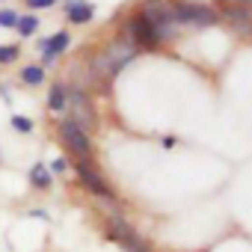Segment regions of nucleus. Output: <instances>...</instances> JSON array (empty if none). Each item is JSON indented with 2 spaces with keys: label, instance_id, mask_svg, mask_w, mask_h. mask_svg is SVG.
Listing matches in <instances>:
<instances>
[{
  "label": "nucleus",
  "instance_id": "20e7f679",
  "mask_svg": "<svg viewBox=\"0 0 252 252\" xmlns=\"http://www.w3.org/2000/svg\"><path fill=\"white\" fill-rule=\"evenodd\" d=\"M172 15L178 27H211L217 24V9L208 3H199V0H169Z\"/></svg>",
  "mask_w": 252,
  "mask_h": 252
},
{
  "label": "nucleus",
  "instance_id": "393cba45",
  "mask_svg": "<svg viewBox=\"0 0 252 252\" xmlns=\"http://www.w3.org/2000/svg\"><path fill=\"white\" fill-rule=\"evenodd\" d=\"M0 163H3V155H0Z\"/></svg>",
  "mask_w": 252,
  "mask_h": 252
},
{
  "label": "nucleus",
  "instance_id": "4468645a",
  "mask_svg": "<svg viewBox=\"0 0 252 252\" xmlns=\"http://www.w3.org/2000/svg\"><path fill=\"white\" fill-rule=\"evenodd\" d=\"M42 30V18L36 12H21L18 18V27H15V36L18 42H27V39H36V33Z\"/></svg>",
  "mask_w": 252,
  "mask_h": 252
},
{
  "label": "nucleus",
  "instance_id": "6e6552de",
  "mask_svg": "<svg viewBox=\"0 0 252 252\" xmlns=\"http://www.w3.org/2000/svg\"><path fill=\"white\" fill-rule=\"evenodd\" d=\"M71 48V33L68 30H57V33H51V36H39L36 39V51H39V65L48 71V68H54L57 63H60V57L65 54Z\"/></svg>",
  "mask_w": 252,
  "mask_h": 252
},
{
  "label": "nucleus",
  "instance_id": "412c9836",
  "mask_svg": "<svg viewBox=\"0 0 252 252\" xmlns=\"http://www.w3.org/2000/svg\"><path fill=\"white\" fill-rule=\"evenodd\" d=\"M27 217H33V220H48V211H45V208H30Z\"/></svg>",
  "mask_w": 252,
  "mask_h": 252
},
{
  "label": "nucleus",
  "instance_id": "2eb2a0df",
  "mask_svg": "<svg viewBox=\"0 0 252 252\" xmlns=\"http://www.w3.org/2000/svg\"><path fill=\"white\" fill-rule=\"evenodd\" d=\"M9 128H12L18 137H30V134H36V119H30V116H24V113H12V116H9Z\"/></svg>",
  "mask_w": 252,
  "mask_h": 252
},
{
  "label": "nucleus",
  "instance_id": "f3484780",
  "mask_svg": "<svg viewBox=\"0 0 252 252\" xmlns=\"http://www.w3.org/2000/svg\"><path fill=\"white\" fill-rule=\"evenodd\" d=\"M18 18H21V12L15 6H0V30H12L15 33Z\"/></svg>",
  "mask_w": 252,
  "mask_h": 252
},
{
  "label": "nucleus",
  "instance_id": "ddd939ff",
  "mask_svg": "<svg viewBox=\"0 0 252 252\" xmlns=\"http://www.w3.org/2000/svg\"><path fill=\"white\" fill-rule=\"evenodd\" d=\"M18 83H21L24 89H39V86L48 83V71H45L39 63H27V65L18 68Z\"/></svg>",
  "mask_w": 252,
  "mask_h": 252
},
{
  "label": "nucleus",
  "instance_id": "f8f14e48",
  "mask_svg": "<svg viewBox=\"0 0 252 252\" xmlns=\"http://www.w3.org/2000/svg\"><path fill=\"white\" fill-rule=\"evenodd\" d=\"M27 184L36 190V193H51L54 190V175L48 172V166L42 160H36L30 169H27Z\"/></svg>",
  "mask_w": 252,
  "mask_h": 252
},
{
  "label": "nucleus",
  "instance_id": "9b49d317",
  "mask_svg": "<svg viewBox=\"0 0 252 252\" xmlns=\"http://www.w3.org/2000/svg\"><path fill=\"white\" fill-rule=\"evenodd\" d=\"M45 110L51 116H63L68 110V80H51L48 83V95H45Z\"/></svg>",
  "mask_w": 252,
  "mask_h": 252
},
{
  "label": "nucleus",
  "instance_id": "5701e85b",
  "mask_svg": "<svg viewBox=\"0 0 252 252\" xmlns=\"http://www.w3.org/2000/svg\"><path fill=\"white\" fill-rule=\"evenodd\" d=\"M225 3H237V6H252V0H225Z\"/></svg>",
  "mask_w": 252,
  "mask_h": 252
},
{
  "label": "nucleus",
  "instance_id": "9d476101",
  "mask_svg": "<svg viewBox=\"0 0 252 252\" xmlns=\"http://www.w3.org/2000/svg\"><path fill=\"white\" fill-rule=\"evenodd\" d=\"M63 15L71 27H83L95 21V3L89 0H63Z\"/></svg>",
  "mask_w": 252,
  "mask_h": 252
},
{
  "label": "nucleus",
  "instance_id": "a211bd4d",
  "mask_svg": "<svg viewBox=\"0 0 252 252\" xmlns=\"http://www.w3.org/2000/svg\"><path fill=\"white\" fill-rule=\"evenodd\" d=\"M45 166H48V172H51L54 178H57V175H65V172L71 169V163H68V158H65V155H57V158H54L51 163H45Z\"/></svg>",
  "mask_w": 252,
  "mask_h": 252
},
{
  "label": "nucleus",
  "instance_id": "dca6fc26",
  "mask_svg": "<svg viewBox=\"0 0 252 252\" xmlns=\"http://www.w3.org/2000/svg\"><path fill=\"white\" fill-rule=\"evenodd\" d=\"M21 60V42H6L0 45V68H12Z\"/></svg>",
  "mask_w": 252,
  "mask_h": 252
},
{
  "label": "nucleus",
  "instance_id": "f03ea898",
  "mask_svg": "<svg viewBox=\"0 0 252 252\" xmlns=\"http://www.w3.org/2000/svg\"><path fill=\"white\" fill-rule=\"evenodd\" d=\"M54 134H57L60 146H63L74 160H80V163H95V143H92V134L83 131L74 119H68V116L57 119Z\"/></svg>",
  "mask_w": 252,
  "mask_h": 252
},
{
  "label": "nucleus",
  "instance_id": "4be33fe9",
  "mask_svg": "<svg viewBox=\"0 0 252 252\" xmlns=\"http://www.w3.org/2000/svg\"><path fill=\"white\" fill-rule=\"evenodd\" d=\"M160 143H163V149H172V146H175V137H163Z\"/></svg>",
  "mask_w": 252,
  "mask_h": 252
},
{
  "label": "nucleus",
  "instance_id": "6ab92c4d",
  "mask_svg": "<svg viewBox=\"0 0 252 252\" xmlns=\"http://www.w3.org/2000/svg\"><path fill=\"white\" fill-rule=\"evenodd\" d=\"M24 3V9L27 12H48V9H54L60 0H21Z\"/></svg>",
  "mask_w": 252,
  "mask_h": 252
},
{
  "label": "nucleus",
  "instance_id": "f257e3e1",
  "mask_svg": "<svg viewBox=\"0 0 252 252\" xmlns=\"http://www.w3.org/2000/svg\"><path fill=\"white\" fill-rule=\"evenodd\" d=\"M137 48L125 39L122 33L119 36H113L98 54H92L89 60H86V71H89V83L86 86H92V83H101V89L107 92V86H110V80H116V74L128 65L131 60H137Z\"/></svg>",
  "mask_w": 252,
  "mask_h": 252
},
{
  "label": "nucleus",
  "instance_id": "aec40b11",
  "mask_svg": "<svg viewBox=\"0 0 252 252\" xmlns=\"http://www.w3.org/2000/svg\"><path fill=\"white\" fill-rule=\"evenodd\" d=\"M0 98L6 104H12V92H9V80H0Z\"/></svg>",
  "mask_w": 252,
  "mask_h": 252
},
{
  "label": "nucleus",
  "instance_id": "423d86ee",
  "mask_svg": "<svg viewBox=\"0 0 252 252\" xmlns=\"http://www.w3.org/2000/svg\"><path fill=\"white\" fill-rule=\"evenodd\" d=\"M104 231H107V237L116 240L125 252H152V246L137 234V228L125 220V217H119V214H110V217L104 220Z\"/></svg>",
  "mask_w": 252,
  "mask_h": 252
},
{
  "label": "nucleus",
  "instance_id": "7ed1b4c3",
  "mask_svg": "<svg viewBox=\"0 0 252 252\" xmlns=\"http://www.w3.org/2000/svg\"><path fill=\"white\" fill-rule=\"evenodd\" d=\"M137 12L152 24L155 36L160 45L166 42H175L178 39V24H175V15H172V6H169V0H140L137 3Z\"/></svg>",
  "mask_w": 252,
  "mask_h": 252
},
{
  "label": "nucleus",
  "instance_id": "b1692460",
  "mask_svg": "<svg viewBox=\"0 0 252 252\" xmlns=\"http://www.w3.org/2000/svg\"><path fill=\"white\" fill-rule=\"evenodd\" d=\"M0 3H3V6H6V3H9V0H0Z\"/></svg>",
  "mask_w": 252,
  "mask_h": 252
},
{
  "label": "nucleus",
  "instance_id": "39448f33",
  "mask_svg": "<svg viewBox=\"0 0 252 252\" xmlns=\"http://www.w3.org/2000/svg\"><path fill=\"white\" fill-rule=\"evenodd\" d=\"M71 169H74V175H77V184H80L86 193H92V196L101 199V202H113V205L119 202L116 190L110 187V181L101 175V169H98L95 163H80V160H74Z\"/></svg>",
  "mask_w": 252,
  "mask_h": 252
},
{
  "label": "nucleus",
  "instance_id": "1a4fd4ad",
  "mask_svg": "<svg viewBox=\"0 0 252 252\" xmlns=\"http://www.w3.org/2000/svg\"><path fill=\"white\" fill-rule=\"evenodd\" d=\"M214 9H217V18L225 21L231 33L252 36V6H237V3H225V0H220Z\"/></svg>",
  "mask_w": 252,
  "mask_h": 252
},
{
  "label": "nucleus",
  "instance_id": "0eeeda50",
  "mask_svg": "<svg viewBox=\"0 0 252 252\" xmlns=\"http://www.w3.org/2000/svg\"><path fill=\"white\" fill-rule=\"evenodd\" d=\"M122 36L128 39L137 51H158L160 48V42H158V36H155V30H152V24L134 9L128 18H125V27H122Z\"/></svg>",
  "mask_w": 252,
  "mask_h": 252
}]
</instances>
